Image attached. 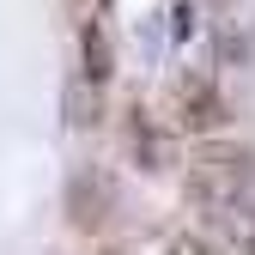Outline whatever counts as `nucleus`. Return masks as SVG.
Masks as SVG:
<instances>
[{"label":"nucleus","instance_id":"obj_5","mask_svg":"<svg viewBox=\"0 0 255 255\" xmlns=\"http://www.w3.org/2000/svg\"><path fill=\"white\" fill-rule=\"evenodd\" d=\"M249 255H255V237H249Z\"/></svg>","mask_w":255,"mask_h":255},{"label":"nucleus","instance_id":"obj_2","mask_svg":"<svg viewBox=\"0 0 255 255\" xmlns=\"http://www.w3.org/2000/svg\"><path fill=\"white\" fill-rule=\"evenodd\" d=\"M67 213L79 219V225H98V219H104V182L91 176V170H79L67 182Z\"/></svg>","mask_w":255,"mask_h":255},{"label":"nucleus","instance_id":"obj_4","mask_svg":"<svg viewBox=\"0 0 255 255\" xmlns=\"http://www.w3.org/2000/svg\"><path fill=\"white\" fill-rule=\"evenodd\" d=\"M85 61H91V67H85L91 79H104V73H110V55H104V37H98V30H85Z\"/></svg>","mask_w":255,"mask_h":255},{"label":"nucleus","instance_id":"obj_3","mask_svg":"<svg viewBox=\"0 0 255 255\" xmlns=\"http://www.w3.org/2000/svg\"><path fill=\"white\" fill-rule=\"evenodd\" d=\"M213 122H225V98L207 85H188V128H213Z\"/></svg>","mask_w":255,"mask_h":255},{"label":"nucleus","instance_id":"obj_1","mask_svg":"<svg viewBox=\"0 0 255 255\" xmlns=\"http://www.w3.org/2000/svg\"><path fill=\"white\" fill-rule=\"evenodd\" d=\"M188 188H195V201L237 213V207L255 201V158H249V152H231V146H225V152L207 146V152L195 158V176H188Z\"/></svg>","mask_w":255,"mask_h":255}]
</instances>
